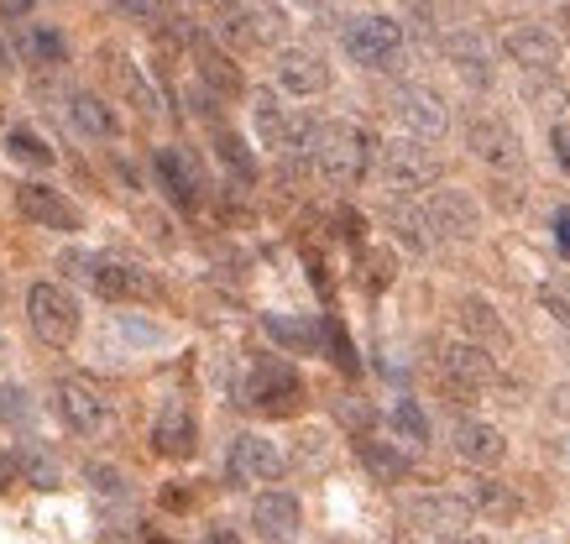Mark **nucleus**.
Wrapping results in <instances>:
<instances>
[{"instance_id":"obj_1","label":"nucleus","mask_w":570,"mask_h":544,"mask_svg":"<svg viewBox=\"0 0 570 544\" xmlns=\"http://www.w3.org/2000/svg\"><path fill=\"white\" fill-rule=\"evenodd\" d=\"M309 162L330 184L351 189V184H362L366 168L377 162V147H372V137H366L356 121H320L314 126V141H309Z\"/></svg>"},{"instance_id":"obj_2","label":"nucleus","mask_w":570,"mask_h":544,"mask_svg":"<svg viewBox=\"0 0 570 544\" xmlns=\"http://www.w3.org/2000/svg\"><path fill=\"white\" fill-rule=\"evenodd\" d=\"M377 178L382 189L397 194V199H409V194H424L434 189V178H440V158H434L424 137H387L377 147Z\"/></svg>"},{"instance_id":"obj_3","label":"nucleus","mask_w":570,"mask_h":544,"mask_svg":"<svg viewBox=\"0 0 570 544\" xmlns=\"http://www.w3.org/2000/svg\"><path fill=\"white\" fill-rule=\"evenodd\" d=\"M58 267H69L73 278L85 283V288H95L100 299H141L147 294V273L131 263H116V257H105V251H79V246H69L63 257H58Z\"/></svg>"},{"instance_id":"obj_4","label":"nucleus","mask_w":570,"mask_h":544,"mask_svg":"<svg viewBox=\"0 0 570 544\" xmlns=\"http://www.w3.org/2000/svg\"><path fill=\"white\" fill-rule=\"evenodd\" d=\"M246 404L267 414V419H283V414H294L304 404V377L298 367H288L283 356H257L252 367H246Z\"/></svg>"},{"instance_id":"obj_5","label":"nucleus","mask_w":570,"mask_h":544,"mask_svg":"<svg viewBox=\"0 0 570 544\" xmlns=\"http://www.w3.org/2000/svg\"><path fill=\"white\" fill-rule=\"evenodd\" d=\"M403 524H409V534H424V540H461L476 524V503L455 497V492H419L403 503Z\"/></svg>"},{"instance_id":"obj_6","label":"nucleus","mask_w":570,"mask_h":544,"mask_svg":"<svg viewBox=\"0 0 570 544\" xmlns=\"http://www.w3.org/2000/svg\"><path fill=\"white\" fill-rule=\"evenodd\" d=\"M27 325L42 346H69L85 315H79V299H73L63 283H32L27 288Z\"/></svg>"},{"instance_id":"obj_7","label":"nucleus","mask_w":570,"mask_h":544,"mask_svg":"<svg viewBox=\"0 0 570 544\" xmlns=\"http://www.w3.org/2000/svg\"><path fill=\"white\" fill-rule=\"evenodd\" d=\"M52 408H58V419L69 424L79 439H100L110 429V404H105V393L89 377H58Z\"/></svg>"},{"instance_id":"obj_8","label":"nucleus","mask_w":570,"mask_h":544,"mask_svg":"<svg viewBox=\"0 0 570 544\" xmlns=\"http://www.w3.org/2000/svg\"><path fill=\"white\" fill-rule=\"evenodd\" d=\"M252 131H257V141L267 147V152H304V158H309L314 126L298 121L294 110L283 106L277 95H267V89L252 100Z\"/></svg>"},{"instance_id":"obj_9","label":"nucleus","mask_w":570,"mask_h":544,"mask_svg":"<svg viewBox=\"0 0 570 544\" xmlns=\"http://www.w3.org/2000/svg\"><path fill=\"white\" fill-rule=\"evenodd\" d=\"M341 42H346L351 63H362V69H393L397 53H403V21L397 17H356Z\"/></svg>"},{"instance_id":"obj_10","label":"nucleus","mask_w":570,"mask_h":544,"mask_svg":"<svg viewBox=\"0 0 570 544\" xmlns=\"http://www.w3.org/2000/svg\"><path fill=\"white\" fill-rule=\"evenodd\" d=\"M466 147L492 168V174H519L523 168V141L519 131L498 116H471L466 121Z\"/></svg>"},{"instance_id":"obj_11","label":"nucleus","mask_w":570,"mask_h":544,"mask_svg":"<svg viewBox=\"0 0 570 544\" xmlns=\"http://www.w3.org/2000/svg\"><path fill=\"white\" fill-rule=\"evenodd\" d=\"M17 210H21V220H32V226H42V230H79L85 226V215H79V205H73L69 194L52 189V184H37V178L17 184Z\"/></svg>"},{"instance_id":"obj_12","label":"nucleus","mask_w":570,"mask_h":544,"mask_svg":"<svg viewBox=\"0 0 570 544\" xmlns=\"http://www.w3.org/2000/svg\"><path fill=\"white\" fill-rule=\"evenodd\" d=\"M225 472L236 487H257V482H277L283 476V451L267 435H236L230 439V461Z\"/></svg>"},{"instance_id":"obj_13","label":"nucleus","mask_w":570,"mask_h":544,"mask_svg":"<svg viewBox=\"0 0 570 544\" xmlns=\"http://www.w3.org/2000/svg\"><path fill=\"white\" fill-rule=\"evenodd\" d=\"M393 116L414 137H424V141H434V137H445V126H450V110H445V100L434 95L430 85H403L393 95Z\"/></svg>"},{"instance_id":"obj_14","label":"nucleus","mask_w":570,"mask_h":544,"mask_svg":"<svg viewBox=\"0 0 570 544\" xmlns=\"http://www.w3.org/2000/svg\"><path fill=\"white\" fill-rule=\"evenodd\" d=\"M153 174H157V184L168 189V199H174L184 215L199 210V189H205V178H199V168H194V158L184 152V147H157Z\"/></svg>"},{"instance_id":"obj_15","label":"nucleus","mask_w":570,"mask_h":544,"mask_svg":"<svg viewBox=\"0 0 570 544\" xmlns=\"http://www.w3.org/2000/svg\"><path fill=\"white\" fill-rule=\"evenodd\" d=\"M440 372L450 377V387H461V393H476L498 377V362L487 356L482 340H445L440 346Z\"/></svg>"},{"instance_id":"obj_16","label":"nucleus","mask_w":570,"mask_h":544,"mask_svg":"<svg viewBox=\"0 0 570 544\" xmlns=\"http://www.w3.org/2000/svg\"><path fill=\"white\" fill-rule=\"evenodd\" d=\"M273 32H277L273 11H257V6H242V0H230V6H220V11H215V37H220V42H230V48H242V53L262 48Z\"/></svg>"},{"instance_id":"obj_17","label":"nucleus","mask_w":570,"mask_h":544,"mask_svg":"<svg viewBox=\"0 0 570 544\" xmlns=\"http://www.w3.org/2000/svg\"><path fill=\"white\" fill-rule=\"evenodd\" d=\"M273 69H277V89H283V95H298V100L330 89V63L314 53V48H283Z\"/></svg>"},{"instance_id":"obj_18","label":"nucleus","mask_w":570,"mask_h":544,"mask_svg":"<svg viewBox=\"0 0 570 544\" xmlns=\"http://www.w3.org/2000/svg\"><path fill=\"white\" fill-rule=\"evenodd\" d=\"M153 451L163 461H189L194 451H199V424H194V414L184 404H163L153 419Z\"/></svg>"},{"instance_id":"obj_19","label":"nucleus","mask_w":570,"mask_h":544,"mask_svg":"<svg viewBox=\"0 0 570 544\" xmlns=\"http://www.w3.org/2000/svg\"><path fill=\"white\" fill-rule=\"evenodd\" d=\"M502 48H508V58L519 63L523 73H560V42H554L550 27H513V32L502 37Z\"/></svg>"},{"instance_id":"obj_20","label":"nucleus","mask_w":570,"mask_h":544,"mask_svg":"<svg viewBox=\"0 0 570 544\" xmlns=\"http://www.w3.org/2000/svg\"><path fill=\"white\" fill-rule=\"evenodd\" d=\"M450 445H455V456L466 461V466H498L508 456V439H502L498 424L487 419H461L450 429Z\"/></svg>"},{"instance_id":"obj_21","label":"nucleus","mask_w":570,"mask_h":544,"mask_svg":"<svg viewBox=\"0 0 570 544\" xmlns=\"http://www.w3.org/2000/svg\"><path fill=\"white\" fill-rule=\"evenodd\" d=\"M298 524H304V508H298L294 492H262L257 503H252L257 540H294Z\"/></svg>"},{"instance_id":"obj_22","label":"nucleus","mask_w":570,"mask_h":544,"mask_svg":"<svg viewBox=\"0 0 570 544\" xmlns=\"http://www.w3.org/2000/svg\"><path fill=\"white\" fill-rule=\"evenodd\" d=\"M424 210H430L434 236H450V241H461V236H471V230H476V205H471L461 189H434Z\"/></svg>"},{"instance_id":"obj_23","label":"nucleus","mask_w":570,"mask_h":544,"mask_svg":"<svg viewBox=\"0 0 570 544\" xmlns=\"http://www.w3.org/2000/svg\"><path fill=\"white\" fill-rule=\"evenodd\" d=\"M69 121H73V131L89 141H110L121 131V121L110 116V106H105L100 95H89V89H73L69 95Z\"/></svg>"},{"instance_id":"obj_24","label":"nucleus","mask_w":570,"mask_h":544,"mask_svg":"<svg viewBox=\"0 0 570 544\" xmlns=\"http://www.w3.org/2000/svg\"><path fill=\"white\" fill-rule=\"evenodd\" d=\"M445 58L455 63V73L466 79V85H492V58H487L482 48V37L476 32H450L445 37Z\"/></svg>"},{"instance_id":"obj_25","label":"nucleus","mask_w":570,"mask_h":544,"mask_svg":"<svg viewBox=\"0 0 570 544\" xmlns=\"http://www.w3.org/2000/svg\"><path fill=\"white\" fill-rule=\"evenodd\" d=\"M262 330L273 335L277 346H288V352H325V325H314V319L262 315Z\"/></svg>"},{"instance_id":"obj_26","label":"nucleus","mask_w":570,"mask_h":544,"mask_svg":"<svg viewBox=\"0 0 570 544\" xmlns=\"http://www.w3.org/2000/svg\"><path fill=\"white\" fill-rule=\"evenodd\" d=\"M362 466L377 476V482H403V476L414 472V456L397 451L393 439H362Z\"/></svg>"},{"instance_id":"obj_27","label":"nucleus","mask_w":570,"mask_h":544,"mask_svg":"<svg viewBox=\"0 0 570 544\" xmlns=\"http://www.w3.org/2000/svg\"><path fill=\"white\" fill-rule=\"evenodd\" d=\"M116 79H121V89L131 95V106H137L141 116H163V95H157L153 79H147L131 58H116Z\"/></svg>"},{"instance_id":"obj_28","label":"nucleus","mask_w":570,"mask_h":544,"mask_svg":"<svg viewBox=\"0 0 570 544\" xmlns=\"http://www.w3.org/2000/svg\"><path fill=\"white\" fill-rule=\"evenodd\" d=\"M471 503H476V513H487V518H513V513H519V497L502 487V482H492V476H476V482H471Z\"/></svg>"},{"instance_id":"obj_29","label":"nucleus","mask_w":570,"mask_h":544,"mask_svg":"<svg viewBox=\"0 0 570 544\" xmlns=\"http://www.w3.org/2000/svg\"><path fill=\"white\" fill-rule=\"evenodd\" d=\"M215 158H220L230 174L242 178V184H252V178H257V158L246 152V141L236 137V131H215Z\"/></svg>"},{"instance_id":"obj_30","label":"nucleus","mask_w":570,"mask_h":544,"mask_svg":"<svg viewBox=\"0 0 570 544\" xmlns=\"http://www.w3.org/2000/svg\"><path fill=\"white\" fill-rule=\"evenodd\" d=\"M393 230H397V241L409 246V251H424V246L434 241L430 210H403V205H397V210H393Z\"/></svg>"},{"instance_id":"obj_31","label":"nucleus","mask_w":570,"mask_h":544,"mask_svg":"<svg viewBox=\"0 0 570 544\" xmlns=\"http://www.w3.org/2000/svg\"><path fill=\"white\" fill-rule=\"evenodd\" d=\"M17 466H21V476H27L32 487H58V461H52L42 445H21Z\"/></svg>"},{"instance_id":"obj_32","label":"nucleus","mask_w":570,"mask_h":544,"mask_svg":"<svg viewBox=\"0 0 570 544\" xmlns=\"http://www.w3.org/2000/svg\"><path fill=\"white\" fill-rule=\"evenodd\" d=\"M199 73H205V85L215 89V95H242V73L230 69L220 53H209L205 42H199Z\"/></svg>"},{"instance_id":"obj_33","label":"nucleus","mask_w":570,"mask_h":544,"mask_svg":"<svg viewBox=\"0 0 570 544\" xmlns=\"http://www.w3.org/2000/svg\"><path fill=\"white\" fill-rule=\"evenodd\" d=\"M21 53L32 58V63H63L69 48H63V37L52 32V27H32V32L21 37Z\"/></svg>"},{"instance_id":"obj_34","label":"nucleus","mask_w":570,"mask_h":544,"mask_svg":"<svg viewBox=\"0 0 570 544\" xmlns=\"http://www.w3.org/2000/svg\"><path fill=\"white\" fill-rule=\"evenodd\" d=\"M6 152L21 158V162H37V168H48L52 162V147L42 137H32L27 126H11V131H6Z\"/></svg>"},{"instance_id":"obj_35","label":"nucleus","mask_w":570,"mask_h":544,"mask_svg":"<svg viewBox=\"0 0 570 544\" xmlns=\"http://www.w3.org/2000/svg\"><path fill=\"white\" fill-rule=\"evenodd\" d=\"M461 325H466L471 335H482V340H502V319L492 315L487 299H461Z\"/></svg>"},{"instance_id":"obj_36","label":"nucleus","mask_w":570,"mask_h":544,"mask_svg":"<svg viewBox=\"0 0 570 544\" xmlns=\"http://www.w3.org/2000/svg\"><path fill=\"white\" fill-rule=\"evenodd\" d=\"M325 352H330V362L346 372V377H356L362 372V362H356V346H351V335L335 325V319H325Z\"/></svg>"},{"instance_id":"obj_37","label":"nucleus","mask_w":570,"mask_h":544,"mask_svg":"<svg viewBox=\"0 0 570 544\" xmlns=\"http://www.w3.org/2000/svg\"><path fill=\"white\" fill-rule=\"evenodd\" d=\"M393 429L403 439H430V419H424V408L414 398H397L393 404Z\"/></svg>"},{"instance_id":"obj_38","label":"nucleus","mask_w":570,"mask_h":544,"mask_svg":"<svg viewBox=\"0 0 570 544\" xmlns=\"http://www.w3.org/2000/svg\"><path fill=\"white\" fill-rule=\"evenodd\" d=\"M539 304H544V315H550V319L570 325V278H550V283H539Z\"/></svg>"},{"instance_id":"obj_39","label":"nucleus","mask_w":570,"mask_h":544,"mask_svg":"<svg viewBox=\"0 0 570 544\" xmlns=\"http://www.w3.org/2000/svg\"><path fill=\"white\" fill-rule=\"evenodd\" d=\"M85 482H89V487H95V492H100L105 503H121L126 492H131V487H126V476L116 472V466H89V472H85Z\"/></svg>"},{"instance_id":"obj_40","label":"nucleus","mask_w":570,"mask_h":544,"mask_svg":"<svg viewBox=\"0 0 570 544\" xmlns=\"http://www.w3.org/2000/svg\"><path fill=\"white\" fill-rule=\"evenodd\" d=\"M121 17H131V21H157L163 17V0H110Z\"/></svg>"},{"instance_id":"obj_41","label":"nucleus","mask_w":570,"mask_h":544,"mask_svg":"<svg viewBox=\"0 0 570 544\" xmlns=\"http://www.w3.org/2000/svg\"><path fill=\"white\" fill-rule=\"evenodd\" d=\"M366 283H372V288H387V283H393V257H387V251H366Z\"/></svg>"},{"instance_id":"obj_42","label":"nucleus","mask_w":570,"mask_h":544,"mask_svg":"<svg viewBox=\"0 0 570 544\" xmlns=\"http://www.w3.org/2000/svg\"><path fill=\"white\" fill-rule=\"evenodd\" d=\"M0 414H6V419H27V414H32L27 393H21V387H0Z\"/></svg>"},{"instance_id":"obj_43","label":"nucleus","mask_w":570,"mask_h":544,"mask_svg":"<svg viewBox=\"0 0 570 544\" xmlns=\"http://www.w3.org/2000/svg\"><path fill=\"white\" fill-rule=\"evenodd\" d=\"M550 141H554V162H560V168L570 174V131H566V126H554Z\"/></svg>"},{"instance_id":"obj_44","label":"nucleus","mask_w":570,"mask_h":544,"mask_svg":"<svg viewBox=\"0 0 570 544\" xmlns=\"http://www.w3.org/2000/svg\"><path fill=\"white\" fill-rule=\"evenodd\" d=\"M335 226H341V236H346V241H362V215H356V210H341V215H335Z\"/></svg>"},{"instance_id":"obj_45","label":"nucleus","mask_w":570,"mask_h":544,"mask_svg":"<svg viewBox=\"0 0 570 544\" xmlns=\"http://www.w3.org/2000/svg\"><path fill=\"white\" fill-rule=\"evenodd\" d=\"M554 246L570 257V205H566V210H554Z\"/></svg>"},{"instance_id":"obj_46","label":"nucleus","mask_w":570,"mask_h":544,"mask_svg":"<svg viewBox=\"0 0 570 544\" xmlns=\"http://www.w3.org/2000/svg\"><path fill=\"white\" fill-rule=\"evenodd\" d=\"M21 476V466H17V456H6V451H0V492L11 487V482H17Z\"/></svg>"},{"instance_id":"obj_47","label":"nucleus","mask_w":570,"mask_h":544,"mask_svg":"<svg viewBox=\"0 0 570 544\" xmlns=\"http://www.w3.org/2000/svg\"><path fill=\"white\" fill-rule=\"evenodd\" d=\"M32 6H37V0H0V11H6V17H27Z\"/></svg>"},{"instance_id":"obj_48","label":"nucleus","mask_w":570,"mask_h":544,"mask_svg":"<svg viewBox=\"0 0 570 544\" xmlns=\"http://www.w3.org/2000/svg\"><path fill=\"white\" fill-rule=\"evenodd\" d=\"M560 21H566V37H570V6H566V11H560Z\"/></svg>"}]
</instances>
